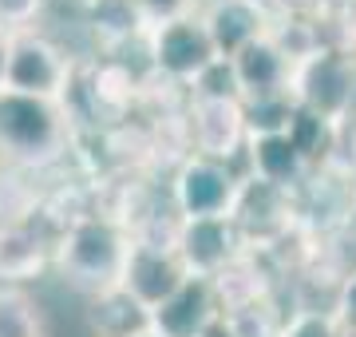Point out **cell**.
I'll use <instances>...</instances> for the list:
<instances>
[{
    "mask_svg": "<svg viewBox=\"0 0 356 337\" xmlns=\"http://www.w3.org/2000/svg\"><path fill=\"white\" fill-rule=\"evenodd\" d=\"M56 266V234L36 222H0V285L40 282Z\"/></svg>",
    "mask_w": 356,
    "mask_h": 337,
    "instance_id": "13",
    "label": "cell"
},
{
    "mask_svg": "<svg viewBox=\"0 0 356 337\" xmlns=\"http://www.w3.org/2000/svg\"><path fill=\"white\" fill-rule=\"evenodd\" d=\"M143 52H147V72L154 79L170 84V88H178L182 95L198 91L218 68L226 64L218 56L214 40H210V28H206L202 13L147 28Z\"/></svg>",
    "mask_w": 356,
    "mask_h": 337,
    "instance_id": "4",
    "label": "cell"
},
{
    "mask_svg": "<svg viewBox=\"0 0 356 337\" xmlns=\"http://www.w3.org/2000/svg\"><path fill=\"white\" fill-rule=\"evenodd\" d=\"M245 167L191 151L170 175V210L178 219H234Z\"/></svg>",
    "mask_w": 356,
    "mask_h": 337,
    "instance_id": "6",
    "label": "cell"
},
{
    "mask_svg": "<svg viewBox=\"0 0 356 337\" xmlns=\"http://www.w3.org/2000/svg\"><path fill=\"white\" fill-rule=\"evenodd\" d=\"M202 337H238V334H234V325H229V318L222 313V318H218V322L210 325V329H206Z\"/></svg>",
    "mask_w": 356,
    "mask_h": 337,
    "instance_id": "25",
    "label": "cell"
},
{
    "mask_svg": "<svg viewBox=\"0 0 356 337\" xmlns=\"http://www.w3.org/2000/svg\"><path fill=\"white\" fill-rule=\"evenodd\" d=\"M214 282V294H218V306L222 313H238L245 306H257V301H269L273 298V270H269V258L266 254H254L245 250L238 262H229L226 270L210 278Z\"/></svg>",
    "mask_w": 356,
    "mask_h": 337,
    "instance_id": "16",
    "label": "cell"
},
{
    "mask_svg": "<svg viewBox=\"0 0 356 337\" xmlns=\"http://www.w3.org/2000/svg\"><path fill=\"white\" fill-rule=\"evenodd\" d=\"M131 337H163V334H159V329L151 325V329H139V334H131Z\"/></svg>",
    "mask_w": 356,
    "mask_h": 337,
    "instance_id": "27",
    "label": "cell"
},
{
    "mask_svg": "<svg viewBox=\"0 0 356 337\" xmlns=\"http://www.w3.org/2000/svg\"><path fill=\"white\" fill-rule=\"evenodd\" d=\"M234 222H238L245 246L254 254H269L277 242H285L301 226V195L245 175L238 207H234Z\"/></svg>",
    "mask_w": 356,
    "mask_h": 337,
    "instance_id": "8",
    "label": "cell"
},
{
    "mask_svg": "<svg viewBox=\"0 0 356 337\" xmlns=\"http://www.w3.org/2000/svg\"><path fill=\"white\" fill-rule=\"evenodd\" d=\"M245 175L261 182H273L281 191H305V182L317 175V167L305 159V151L293 143L289 131H266V135H250L245 147Z\"/></svg>",
    "mask_w": 356,
    "mask_h": 337,
    "instance_id": "14",
    "label": "cell"
},
{
    "mask_svg": "<svg viewBox=\"0 0 356 337\" xmlns=\"http://www.w3.org/2000/svg\"><path fill=\"white\" fill-rule=\"evenodd\" d=\"M135 4H139L147 28L166 24V20H182V16H194L202 8V0H135Z\"/></svg>",
    "mask_w": 356,
    "mask_h": 337,
    "instance_id": "22",
    "label": "cell"
},
{
    "mask_svg": "<svg viewBox=\"0 0 356 337\" xmlns=\"http://www.w3.org/2000/svg\"><path fill=\"white\" fill-rule=\"evenodd\" d=\"M131 242H135V230L127 222L91 207L56 230V270L72 290L88 298L107 294L115 285H123Z\"/></svg>",
    "mask_w": 356,
    "mask_h": 337,
    "instance_id": "1",
    "label": "cell"
},
{
    "mask_svg": "<svg viewBox=\"0 0 356 337\" xmlns=\"http://www.w3.org/2000/svg\"><path fill=\"white\" fill-rule=\"evenodd\" d=\"M202 20L222 60H234L250 44L273 32V8L266 0H202Z\"/></svg>",
    "mask_w": 356,
    "mask_h": 337,
    "instance_id": "12",
    "label": "cell"
},
{
    "mask_svg": "<svg viewBox=\"0 0 356 337\" xmlns=\"http://www.w3.org/2000/svg\"><path fill=\"white\" fill-rule=\"evenodd\" d=\"M83 24L91 36L99 40V48H123L131 40H147V20H143L135 0H83Z\"/></svg>",
    "mask_w": 356,
    "mask_h": 337,
    "instance_id": "17",
    "label": "cell"
},
{
    "mask_svg": "<svg viewBox=\"0 0 356 337\" xmlns=\"http://www.w3.org/2000/svg\"><path fill=\"white\" fill-rule=\"evenodd\" d=\"M293 104L332 127L356 119V52L341 44H321L293 72Z\"/></svg>",
    "mask_w": 356,
    "mask_h": 337,
    "instance_id": "5",
    "label": "cell"
},
{
    "mask_svg": "<svg viewBox=\"0 0 356 337\" xmlns=\"http://www.w3.org/2000/svg\"><path fill=\"white\" fill-rule=\"evenodd\" d=\"M151 318H154V329L163 337H202L206 329L222 318L214 282H210V278H191V282L182 285L170 301H163Z\"/></svg>",
    "mask_w": 356,
    "mask_h": 337,
    "instance_id": "15",
    "label": "cell"
},
{
    "mask_svg": "<svg viewBox=\"0 0 356 337\" xmlns=\"http://www.w3.org/2000/svg\"><path fill=\"white\" fill-rule=\"evenodd\" d=\"M332 313H337V322L356 325V266H348V270H344L341 290H337V306H332Z\"/></svg>",
    "mask_w": 356,
    "mask_h": 337,
    "instance_id": "23",
    "label": "cell"
},
{
    "mask_svg": "<svg viewBox=\"0 0 356 337\" xmlns=\"http://www.w3.org/2000/svg\"><path fill=\"white\" fill-rule=\"evenodd\" d=\"M175 250L191 278H218L245 254V238L234 219H178Z\"/></svg>",
    "mask_w": 356,
    "mask_h": 337,
    "instance_id": "11",
    "label": "cell"
},
{
    "mask_svg": "<svg viewBox=\"0 0 356 337\" xmlns=\"http://www.w3.org/2000/svg\"><path fill=\"white\" fill-rule=\"evenodd\" d=\"M337 337H356V325H344L341 322V334H337Z\"/></svg>",
    "mask_w": 356,
    "mask_h": 337,
    "instance_id": "26",
    "label": "cell"
},
{
    "mask_svg": "<svg viewBox=\"0 0 356 337\" xmlns=\"http://www.w3.org/2000/svg\"><path fill=\"white\" fill-rule=\"evenodd\" d=\"M79 64L72 60L60 40H51L44 28L16 32L13 36V60H8V91L64 104L72 95Z\"/></svg>",
    "mask_w": 356,
    "mask_h": 337,
    "instance_id": "7",
    "label": "cell"
},
{
    "mask_svg": "<svg viewBox=\"0 0 356 337\" xmlns=\"http://www.w3.org/2000/svg\"><path fill=\"white\" fill-rule=\"evenodd\" d=\"M76 143V119L67 104L32 100L4 91L0 95V159L20 171H48L64 163Z\"/></svg>",
    "mask_w": 356,
    "mask_h": 337,
    "instance_id": "2",
    "label": "cell"
},
{
    "mask_svg": "<svg viewBox=\"0 0 356 337\" xmlns=\"http://www.w3.org/2000/svg\"><path fill=\"white\" fill-rule=\"evenodd\" d=\"M151 325H154L151 310H147L143 301L131 298L123 285L88 298V329H91V337H131V334H139V329H151Z\"/></svg>",
    "mask_w": 356,
    "mask_h": 337,
    "instance_id": "18",
    "label": "cell"
},
{
    "mask_svg": "<svg viewBox=\"0 0 356 337\" xmlns=\"http://www.w3.org/2000/svg\"><path fill=\"white\" fill-rule=\"evenodd\" d=\"M214 79L218 72L198 91L186 95V107H182L186 143L198 155L222 159V163H242L245 147H250V111H245V100L234 88L229 64H226V79L222 84H214Z\"/></svg>",
    "mask_w": 356,
    "mask_h": 337,
    "instance_id": "3",
    "label": "cell"
},
{
    "mask_svg": "<svg viewBox=\"0 0 356 337\" xmlns=\"http://www.w3.org/2000/svg\"><path fill=\"white\" fill-rule=\"evenodd\" d=\"M44 8H48V0H0V28H8L13 36L32 32L44 20Z\"/></svg>",
    "mask_w": 356,
    "mask_h": 337,
    "instance_id": "21",
    "label": "cell"
},
{
    "mask_svg": "<svg viewBox=\"0 0 356 337\" xmlns=\"http://www.w3.org/2000/svg\"><path fill=\"white\" fill-rule=\"evenodd\" d=\"M353 222H356V179H353Z\"/></svg>",
    "mask_w": 356,
    "mask_h": 337,
    "instance_id": "28",
    "label": "cell"
},
{
    "mask_svg": "<svg viewBox=\"0 0 356 337\" xmlns=\"http://www.w3.org/2000/svg\"><path fill=\"white\" fill-rule=\"evenodd\" d=\"M341 334V322L332 310H309V306H297L285 318V329L281 337H337Z\"/></svg>",
    "mask_w": 356,
    "mask_h": 337,
    "instance_id": "20",
    "label": "cell"
},
{
    "mask_svg": "<svg viewBox=\"0 0 356 337\" xmlns=\"http://www.w3.org/2000/svg\"><path fill=\"white\" fill-rule=\"evenodd\" d=\"M186 282H191V270L182 266L170 238H143V234H135L131 254H127V270H123V290L131 298L143 301L154 313Z\"/></svg>",
    "mask_w": 356,
    "mask_h": 337,
    "instance_id": "9",
    "label": "cell"
},
{
    "mask_svg": "<svg viewBox=\"0 0 356 337\" xmlns=\"http://www.w3.org/2000/svg\"><path fill=\"white\" fill-rule=\"evenodd\" d=\"M293 72H297V60L273 36H261L257 44H250L245 52L229 60V76H234V88L245 100V107L293 100Z\"/></svg>",
    "mask_w": 356,
    "mask_h": 337,
    "instance_id": "10",
    "label": "cell"
},
{
    "mask_svg": "<svg viewBox=\"0 0 356 337\" xmlns=\"http://www.w3.org/2000/svg\"><path fill=\"white\" fill-rule=\"evenodd\" d=\"M8 60H13V32L0 28V95L8 91Z\"/></svg>",
    "mask_w": 356,
    "mask_h": 337,
    "instance_id": "24",
    "label": "cell"
},
{
    "mask_svg": "<svg viewBox=\"0 0 356 337\" xmlns=\"http://www.w3.org/2000/svg\"><path fill=\"white\" fill-rule=\"evenodd\" d=\"M0 337H51L48 313L24 285H0Z\"/></svg>",
    "mask_w": 356,
    "mask_h": 337,
    "instance_id": "19",
    "label": "cell"
}]
</instances>
